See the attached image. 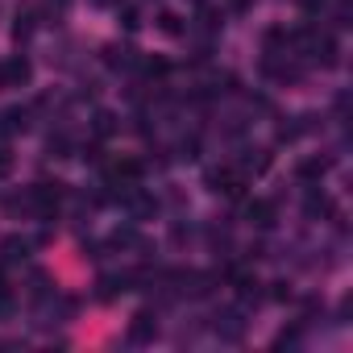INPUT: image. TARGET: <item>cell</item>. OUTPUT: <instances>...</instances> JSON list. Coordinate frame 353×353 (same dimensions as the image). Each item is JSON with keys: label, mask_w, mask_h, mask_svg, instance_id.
<instances>
[{"label": "cell", "mask_w": 353, "mask_h": 353, "mask_svg": "<svg viewBox=\"0 0 353 353\" xmlns=\"http://www.w3.org/2000/svg\"><path fill=\"white\" fill-rule=\"evenodd\" d=\"M0 75H5V88H26L30 83V75H34V67H30V59H9V63H0Z\"/></svg>", "instance_id": "1"}, {"label": "cell", "mask_w": 353, "mask_h": 353, "mask_svg": "<svg viewBox=\"0 0 353 353\" xmlns=\"http://www.w3.org/2000/svg\"><path fill=\"white\" fill-rule=\"evenodd\" d=\"M154 336H158V320H154L150 312H137L133 324H129V341H133V345H145V341H154Z\"/></svg>", "instance_id": "2"}, {"label": "cell", "mask_w": 353, "mask_h": 353, "mask_svg": "<svg viewBox=\"0 0 353 353\" xmlns=\"http://www.w3.org/2000/svg\"><path fill=\"white\" fill-rule=\"evenodd\" d=\"M245 216H250V225L270 229V225H274V204H270V200H254V204L245 208Z\"/></svg>", "instance_id": "3"}, {"label": "cell", "mask_w": 353, "mask_h": 353, "mask_svg": "<svg viewBox=\"0 0 353 353\" xmlns=\"http://www.w3.org/2000/svg\"><path fill=\"white\" fill-rule=\"evenodd\" d=\"M34 34V13H17V26H13V38L17 42H26Z\"/></svg>", "instance_id": "4"}, {"label": "cell", "mask_w": 353, "mask_h": 353, "mask_svg": "<svg viewBox=\"0 0 353 353\" xmlns=\"http://www.w3.org/2000/svg\"><path fill=\"white\" fill-rule=\"evenodd\" d=\"M324 158H307V162H299V179H312V174H324Z\"/></svg>", "instance_id": "5"}, {"label": "cell", "mask_w": 353, "mask_h": 353, "mask_svg": "<svg viewBox=\"0 0 353 353\" xmlns=\"http://www.w3.org/2000/svg\"><path fill=\"white\" fill-rule=\"evenodd\" d=\"M108 63H112V67H129V63H133V50H129V46H121V50L108 46Z\"/></svg>", "instance_id": "6"}, {"label": "cell", "mask_w": 353, "mask_h": 353, "mask_svg": "<svg viewBox=\"0 0 353 353\" xmlns=\"http://www.w3.org/2000/svg\"><path fill=\"white\" fill-rule=\"evenodd\" d=\"M158 26H162V34H183V21L174 13H158Z\"/></svg>", "instance_id": "7"}, {"label": "cell", "mask_w": 353, "mask_h": 353, "mask_svg": "<svg viewBox=\"0 0 353 353\" xmlns=\"http://www.w3.org/2000/svg\"><path fill=\"white\" fill-rule=\"evenodd\" d=\"M26 250H30V245H26V241H17V237H13V241H5V258H9V262L26 258Z\"/></svg>", "instance_id": "8"}, {"label": "cell", "mask_w": 353, "mask_h": 353, "mask_svg": "<svg viewBox=\"0 0 353 353\" xmlns=\"http://www.w3.org/2000/svg\"><path fill=\"white\" fill-rule=\"evenodd\" d=\"M9 312H13V299H9V295H5V291H0V320H5V316H9Z\"/></svg>", "instance_id": "9"}, {"label": "cell", "mask_w": 353, "mask_h": 353, "mask_svg": "<svg viewBox=\"0 0 353 353\" xmlns=\"http://www.w3.org/2000/svg\"><path fill=\"white\" fill-rule=\"evenodd\" d=\"M96 9H112V5H121V0H92Z\"/></svg>", "instance_id": "10"}]
</instances>
